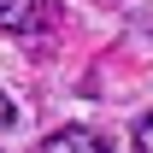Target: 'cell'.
I'll use <instances>...</instances> for the list:
<instances>
[{
  "instance_id": "4",
  "label": "cell",
  "mask_w": 153,
  "mask_h": 153,
  "mask_svg": "<svg viewBox=\"0 0 153 153\" xmlns=\"http://www.w3.org/2000/svg\"><path fill=\"white\" fill-rule=\"evenodd\" d=\"M12 124H18V106H12V100L0 94V130H12Z\"/></svg>"
},
{
  "instance_id": "2",
  "label": "cell",
  "mask_w": 153,
  "mask_h": 153,
  "mask_svg": "<svg viewBox=\"0 0 153 153\" xmlns=\"http://www.w3.org/2000/svg\"><path fill=\"white\" fill-rule=\"evenodd\" d=\"M36 153H106V141H100L94 130L71 124V130H53V135H47V141H41Z\"/></svg>"
},
{
  "instance_id": "3",
  "label": "cell",
  "mask_w": 153,
  "mask_h": 153,
  "mask_svg": "<svg viewBox=\"0 0 153 153\" xmlns=\"http://www.w3.org/2000/svg\"><path fill=\"white\" fill-rule=\"evenodd\" d=\"M135 153H153V106L135 118Z\"/></svg>"
},
{
  "instance_id": "1",
  "label": "cell",
  "mask_w": 153,
  "mask_h": 153,
  "mask_svg": "<svg viewBox=\"0 0 153 153\" xmlns=\"http://www.w3.org/2000/svg\"><path fill=\"white\" fill-rule=\"evenodd\" d=\"M0 30L18 36V41L47 36V30H53V6H47V0H0Z\"/></svg>"
}]
</instances>
